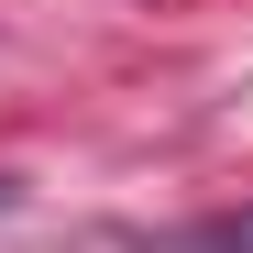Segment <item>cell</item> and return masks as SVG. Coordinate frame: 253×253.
Returning <instances> with one entry per match:
<instances>
[{
  "mask_svg": "<svg viewBox=\"0 0 253 253\" xmlns=\"http://www.w3.org/2000/svg\"><path fill=\"white\" fill-rule=\"evenodd\" d=\"M187 253H253V209H231V220H198Z\"/></svg>",
  "mask_w": 253,
  "mask_h": 253,
  "instance_id": "obj_1",
  "label": "cell"
}]
</instances>
